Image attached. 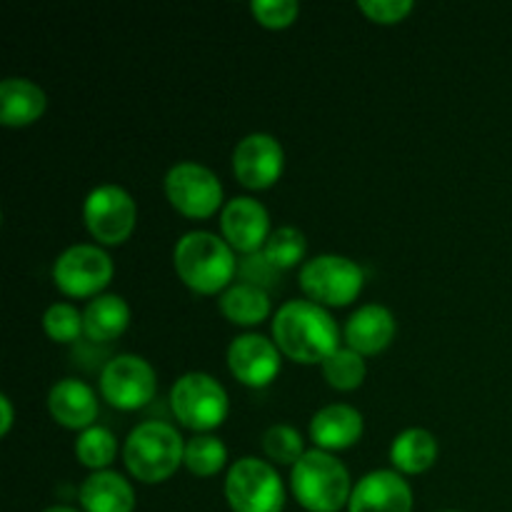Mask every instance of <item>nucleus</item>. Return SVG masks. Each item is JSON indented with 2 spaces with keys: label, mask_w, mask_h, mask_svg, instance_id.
Returning <instances> with one entry per match:
<instances>
[{
  "label": "nucleus",
  "mask_w": 512,
  "mask_h": 512,
  "mask_svg": "<svg viewBox=\"0 0 512 512\" xmlns=\"http://www.w3.org/2000/svg\"><path fill=\"white\" fill-rule=\"evenodd\" d=\"M273 340L285 358L323 365L340 348V328L328 308L313 300H288L273 315Z\"/></svg>",
  "instance_id": "f257e3e1"
},
{
  "label": "nucleus",
  "mask_w": 512,
  "mask_h": 512,
  "mask_svg": "<svg viewBox=\"0 0 512 512\" xmlns=\"http://www.w3.org/2000/svg\"><path fill=\"white\" fill-rule=\"evenodd\" d=\"M178 278L200 295H218L233 285L238 258L223 235L210 230H190L173 248Z\"/></svg>",
  "instance_id": "f03ea898"
},
{
  "label": "nucleus",
  "mask_w": 512,
  "mask_h": 512,
  "mask_svg": "<svg viewBox=\"0 0 512 512\" xmlns=\"http://www.w3.org/2000/svg\"><path fill=\"white\" fill-rule=\"evenodd\" d=\"M185 458V438L165 420L135 425L123 443V463L135 480L145 485L165 483L178 473Z\"/></svg>",
  "instance_id": "7ed1b4c3"
},
{
  "label": "nucleus",
  "mask_w": 512,
  "mask_h": 512,
  "mask_svg": "<svg viewBox=\"0 0 512 512\" xmlns=\"http://www.w3.org/2000/svg\"><path fill=\"white\" fill-rule=\"evenodd\" d=\"M290 490L308 512H340L348 508L353 480L343 460L313 448L290 468Z\"/></svg>",
  "instance_id": "20e7f679"
},
{
  "label": "nucleus",
  "mask_w": 512,
  "mask_h": 512,
  "mask_svg": "<svg viewBox=\"0 0 512 512\" xmlns=\"http://www.w3.org/2000/svg\"><path fill=\"white\" fill-rule=\"evenodd\" d=\"M170 408H173V415L183 428L193 430L195 435L210 433V430L220 428L228 418V390L213 375L193 370V373L180 375L173 383Z\"/></svg>",
  "instance_id": "39448f33"
},
{
  "label": "nucleus",
  "mask_w": 512,
  "mask_h": 512,
  "mask_svg": "<svg viewBox=\"0 0 512 512\" xmlns=\"http://www.w3.org/2000/svg\"><path fill=\"white\" fill-rule=\"evenodd\" d=\"M225 500L233 512H283V478L268 460L245 455L228 468Z\"/></svg>",
  "instance_id": "423d86ee"
},
{
  "label": "nucleus",
  "mask_w": 512,
  "mask_h": 512,
  "mask_svg": "<svg viewBox=\"0 0 512 512\" xmlns=\"http://www.w3.org/2000/svg\"><path fill=\"white\" fill-rule=\"evenodd\" d=\"M300 290L323 308H343L360 295L365 273L355 260L338 253H323L305 260L300 268Z\"/></svg>",
  "instance_id": "0eeeda50"
},
{
  "label": "nucleus",
  "mask_w": 512,
  "mask_h": 512,
  "mask_svg": "<svg viewBox=\"0 0 512 512\" xmlns=\"http://www.w3.org/2000/svg\"><path fill=\"white\" fill-rule=\"evenodd\" d=\"M113 258L103 245L78 243L65 248L53 263V283L70 298H98L113 280Z\"/></svg>",
  "instance_id": "6e6552de"
},
{
  "label": "nucleus",
  "mask_w": 512,
  "mask_h": 512,
  "mask_svg": "<svg viewBox=\"0 0 512 512\" xmlns=\"http://www.w3.org/2000/svg\"><path fill=\"white\" fill-rule=\"evenodd\" d=\"M165 198L185 218H210L223 210V183L218 175L203 163L180 160L165 173Z\"/></svg>",
  "instance_id": "1a4fd4ad"
},
{
  "label": "nucleus",
  "mask_w": 512,
  "mask_h": 512,
  "mask_svg": "<svg viewBox=\"0 0 512 512\" xmlns=\"http://www.w3.org/2000/svg\"><path fill=\"white\" fill-rule=\"evenodd\" d=\"M83 223L98 245H123L138 223V205L125 188L103 183L85 195Z\"/></svg>",
  "instance_id": "9d476101"
},
{
  "label": "nucleus",
  "mask_w": 512,
  "mask_h": 512,
  "mask_svg": "<svg viewBox=\"0 0 512 512\" xmlns=\"http://www.w3.org/2000/svg\"><path fill=\"white\" fill-rule=\"evenodd\" d=\"M158 375L153 365L133 353L115 355L100 370V395L108 405L123 413L145 408L155 398Z\"/></svg>",
  "instance_id": "9b49d317"
},
{
  "label": "nucleus",
  "mask_w": 512,
  "mask_h": 512,
  "mask_svg": "<svg viewBox=\"0 0 512 512\" xmlns=\"http://www.w3.org/2000/svg\"><path fill=\"white\" fill-rule=\"evenodd\" d=\"M285 170V150L270 133H248L233 148V173L250 190H268Z\"/></svg>",
  "instance_id": "f8f14e48"
},
{
  "label": "nucleus",
  "mask_w": 512,
  "mask_h": 512,
  "mask_svg": "<svg viewBox=\"0 0 512 512\" xmlns=\"http://www.w3.org/2000/svg\"><path fill=\"white\" fill-rule=\"evenodd\" d=\"M220 233L235 253H263L270 238V213L253 195H235L220 210Z\"/></svg>",
  "instance_id": "ddd939ff"
},
{
  "label": "nucleus",
  "mask_w": 512,
  "mask_h": 512,
  "mask_svg": "<svg viewBox=\"0 0 512 512\" xmlns=\"http://www.w3.org/2000/svg\"><path fill=\"white\" fill-rule=\"evenodd\" d=\"M283 353L263 333L235 335L228 345V368L248 388H268L280 373Z\"/></svg>",
  "instance_id": "4468645a"
},
{
  "label": "nucleus",
  "mask_w": 512,
  "mask_h": 512,
  "mask_svg": "<svg viewBox=\"0 0 512 512\" xmlns=\"http://www.w3.org/2000/svg\"><path fill=\"white\" fill-rule=\"evenodd\" d=\"M348 512H413V488L398 470H373L353 485Z\"/></svg>",
  "instance_id": "2eb2a0df"
},
{
  "label": "nucleus",
  "mask_w": 512,
  "mask_h": 512,
  "mask_svg": "<svg viewBox=\"0 0 512 512\" xmlns=\"http://www.w3.org/2000/svg\"><path fill=\"white\" fill-rule=\"evenodd\" d=\"M395 330H398V323H395L393 310L380 303H365L345 320L343 338L348 348L368 358L390 348Z\"/></svg>",
  "instance_id": "dca6fc26"
},
{
  "label": "nucleus",
  "mask_w": 512,
  "mask_h": 512,
  "mask_svg": "<svg viewBox=\"0 0 512 512\" xmlns=\"http://www.w3.org/2000/svg\"><path fill=\"white\" fill-rule=\"evenodd\" d=\"M365 420L358 408L348 403H330L323 405L318 413L310 418V440L315 448L325 450V453H335V450H348L363 438Z\"/></svg>",
  "instance_id": "f3484780"
},
{
  "label": "nucleus",
  "mask_w": 512,
  "mask_h": 512,
  "mask_svg": "<svg viewBox=\"0 0 512 512\" xmlns=\"http://www.w3.org/2000/svg\"><path fill=\"white\" fill-rule=\"evenodd\" d=\"M48 410L58 425L83 433L98 420V395L83 380L63 378L50 388Z\"/></svg>",
  "instance_id": "a211bd4d"
},
{
  "label": "nucleus",
  "mask_w": 512,
  "mask_h": 512,
  "mask_svg": "<svg viewBox=\"0 0 512 512\" xmlns=\"http://www.w3.org/2000/svg\"><path fill=\"white\" fill-rule=\"evenodd\" d=\"M83 512H133L135 490L125 475L115 470H95L80 485Z\"/></svg>",
  "instance_id": "6ab92c4d"
},
{
  "label": "nucleus",
  "mask_w": 512,
  "mask_h": 512,
  "mask_svg": "<svg viewBox=\"0 0 512 512\" xmlns=\"http://www.w3.org/2000/svg\"><path fill=\"white\" fill-rule=\"evenodd\" d=\"M48 108V95L28 78H5L0 83V123L5 128H25L40 120Z\"/></svg>",
  "instance_id": "aec40b11"
},
{
  "label": "nucleus",
  "mask_w": 512,
  "mask_h": 512,
  "mask_svg": "<svg viewBox=\"0 0 512 512\" xmlns=\"http://www.w3.org/2000/svg\"><path fill=\"white\" fill-rule=\"evenodd\" d=\"M85 338L93 343H113L128 330L130 325V305L123 295L103 293L98 298L88 300L83 308Z\"/></svg>",
  "instance_id": "412c9836"
},
{
  "label": "nucleus",
  "mask_w": 512,
  "mask_h": 512,
  "mask_svg": "<svg viewBox=\"0 0 512 512\" xmlns=\"http://www.w3.org/2000/svg\"><path fill=\"white\" fill-rule=\"evenodd\" d=\"M438 453V438L430 430L408 428L395 435L393 445H390V463L400 475H420L433 468Z\"/></svg>",
  "instance_id": "4be33fe9"
},
{
  "label": "nucleus",
  "mask_w": 512,
  "mask_h": 512,
  "mask_svg": "<svg viewBox=\"0 0 512 512\" xmlns=\"http://www.w3.org/2000/svg\"><path fill=\"white\" fill-rule=\"evenodd\" d=\"M218 308L233 325L253 328L270 315V295L255 283H233L220 293Z\"/></svg>",
  "instance_id": "5701e85b"
},
{
  "label": "nucleus",
  "mask_w": 512,
  "mask_h": 512,
  "mask_svg": "<svg viewBox=\"0 0 512 512\" xmlns=\"http://www.w3.org/2000/svg\"><path fill=\"white\" fill-rule=\"evenodd\" d=\"M228 463V448L210 433H198L185 440L183 465L198 478H213Z\"/></svg>",
  "instance_id": "b1692460"
},
{
  "label": "nucleus",
  "mask_w": 512,
  "mask_h": 512,
  "mask_svg": "<svg viewBox=\"0 0 512 512\" xmlns=\"http://www.w3.org/2000/svg\"><path fill=\"white\" fill-rule=\"evenodd\" d=\"M320 370H323V378L328 380L330 388L340 390V393L358 390L365 383V375H368L365 358L360 353H355L353 348H348V345H343L333 355H328L323 360V365H320Z\"/></svg>",
  "instance_id": "393cba45"
},
{
  "label": "nucleus",
  "mask_w": 512,
  "mask_h": 512,
  "mask_svg": "<svg viewBox=\"0 0 512 512\" xmlns=\"http://www.w3.org/2000/svg\"><path fill=\"white\" fill-rule=\"evenodd\" d=\"M75 458L80 465L95 470H110L113 460L118 458V438L105 425H93L83 430L75 440Z\"/></svg>",
  "instance_id": "a878e982"
},
{
  "label": "nucleus",
  "mask_w": 512,
  "mask_h": 512,
  "mask_svg": "<svg viewBox=\"0 0 512 512\" xmlns=\"http://www.w3.org/2000/svg\"><path fill=\"white\" fill-rule=\"evenodd\" d=\"M305 250H308V240H305L303 230H298L295 225H280L270 233L260 255L270 268L290 270L300 265V260L305 258Z\"/></svg>",
  "instance_id": "bb28decb"
},
{
  "label": "nucleus",
  "mask_w": 512,
  "mask_h": 512,
  "mask_svg": "<svg viewBox=\"0 0 512 512\" xmlns=\"http://www.w3.org/2000/svg\"><path fill=\"white\" fill-rule=\"evenodd\" d=\"M260 445H263V453L268 455L273 463L290 465V468L308 453L300 430H295L293 425L288 423L270 425L263 433V438H260Z\"/></svg>",
  "instance_id": "cd10ccee"
},
{
  "label": "nucleus",
  "mask_w": 512,
  "mask_h": 512,
  "mask_svg": "<svg viewBox=\"0 0 512 512\" xmlns=\"http://www.w3.org/2000/svg\"><path fill=\"white\" fill-rule=\"evenodd\" d=\"M43 330L55 343H75L85 335L83 313L73 303H53L43 315Z\"/></svg>",
  "instance_id": "c85d7f7f"
},
{
  "label": "nucleus",
  "mask_w": 512,
  "mask_h": 512,
  "mask_svg": "<svg viewBox=\"0 0 512 512\" xmlns=\"http://www.w3.org/2000/svg\"><path fill=\"white\" fill-rule=\"evenodd\" d=\"M250 10H253L255 20L260 25L280 30L295 23V18L300 13V3L298 0H253Z\"/></svg>",
  "instance_id": "c756f323"
},
{
  "label": "nucleus",
  "mask_w": 512,
  "mask_h": 512,
  "mask_svg": "<svg viewBox=\"0 0 512 512\" xmlns=\"http://www.w3.org/2000/svg\"><path fill=\"white\" fill-rule=\"evenodd\" d=\"M413 8V0H358V10L380 25L400 23L413 13Z\"/></svg>",
  "instance_id": "7c9ffc66"
},
{
  "label": "nucleus",
  "mask_w": 512,
  "mask_h": 512,
  "mask_svg": "<svg viewBox=\"0 0 512 512\" xmlns=\"http://www.w3.org/2000/svg\"><path fill=\"white\" fill-rule=\"evenodd\" d=\"M0 413H3V420H0V435H8L10 428H13V403H10L8 395H0Z\"/></svg>",
  "instance_id": "2f4dec72"
},
{
  "label": "nucleus",
  "mask_w": 512,
  "mask_h": 512,
  "mask_svg": "<svg viewBox=\"0 0 512 512\" xmlns=\"http://www.w3.org/2000/svg\"><path fill=\"white\" fill-rule=\"evenodd\" d=\"M43 512H83V510H75L70 508V505H50V508H45Z\"/></svg>",
  "instance_id": "473e14b6"
},
{
  "label": "nucleus",
  "mask_w": 512,
  "mask_h": 512,
  "mask_svg": "<svg viewBox=\"0 0 512 512\" xmlns=\"http://www.w3.org/2000/svg\"><path fill=\"white\" fill-rule=\"evenodd\" d=\"M445 512H460V510H445Z\"/></svg>",
  "instance_id": "72a5a7b5"
}]
</instances>
